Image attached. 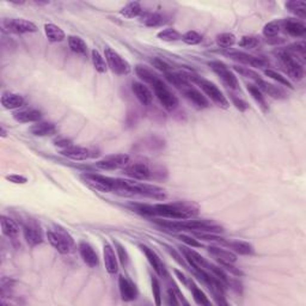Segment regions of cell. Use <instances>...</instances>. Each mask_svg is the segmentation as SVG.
<instances>
[{"label":"cell","mask_w":306,"mask_h":306,"mask_svg":"<svg viewBox=\"0 0 306 306\" xmlns=\"http://www.w3.org/2000/svg\"><path fill=\"white\" fill-rule=\"evenodd\" d=\"M135 209L145 215H158L175 220L191 219L197 213L191 206L186 203H155V205H138Z\"/></svg>","instance_id":"1"},{"label":"cell","mask_w":306,"mask_h":306,"mask_svg":"<svg viewBox=\"0 0 306 306\" xmlns=\"http://www.w3.org/2000/svg\"><path fill=\"white\" fill-rule=\"evenodd\" d=\"M158 224L172 231L205 232V233L223 232L222 226L209 220H170V222H158Z\"/></svg>","instance_id":"2"},{"label":"cell","mask_w":306,"mask_h":306,"mask_svg":"<svg viewBox=\"0 0 306 306\" xmlns=\"http://www.w3.org/2000/svg\"><path fill=\"white\" fill-rule=\"evenodd\" d=\"M47 238L55 250L60 254H70L75 246V240L69 232L61 226H54L47 231Z\"/></svg>","instance_id":"3"},{"label":"cell","mask_w":306,"mask_h":306,"mask_svg":"<svg viewBox=\"0 0 306 306\" xmlns=\"http://www.w3.org/2000/svg\"><path fill=\"white\" fill-rule=\"evenodd\" d=\"M187 78H188L189 80H191L192 83L199 85L201 90H202V91L211 98V101L214 102L218 107L223 108V109H228L230 107V103L228 98H226V96H224V93L220 91L219 87H218L214 83L207 80L205 78H201L199 76L189 75L187 76Z\"/></svg>","instance_id":"4"},{"label":"cell","mask_w":306,"mask_h":306,"mask_svg":"<svg viewBox=\"0 0 306 306\" xmlns=\"http://www.w3.org/2000/svg\"><path fill=\"white\" fill-rule=\"evenodd\" d=\"M81 180L93 191L101 192H117L120 188V180L103 176V175L83 174Z\"/></svg>","instance_id":"5"},{"label":"cell","mask_w":306,"mask_h":306,"mask_svg":"<svg viewBox=\"0 0 306 306\" xmlns=\"http://www.w3.org/2000/svg\"><path fill=\"white\" fill-rule=\"evenodd\" d=\"M104 55H106V61L108 67L117 76H127L129 75L132 67H130L129 62L121 56L116 50L110 47L104 48Z\"/></svg>","instance_id":"6"},{"label":"cell","mask_w":306,"mask_h":306,"mask_svg":"<svg viewBox=\"0 0 306 306\" xmlns=\"http://www.w3.org/2000/svg\"><path fill=\"white\" fill-rule=\"evenodd\" d=\"M153 90H154L155 97L160 102V104L165 108L169 112L175 110L178 106V98L174 95L168 86L163 83V80L159 78L154 84L152 85Z\"/></svg>","instance_id":"7"},{"label":"cell","mask_w":306,"mask_h":306,"mask_svg":"<svg viewBox=\"0 0 306 306\" xmlns=\"http://www.w3.org/2000/svg\"><path fill=\"white\" fill-rule=\"evenodd\" d=\"M279 59L283 65V67H285L287 75L290 76L291 78L296 79V80L303 79V76H304V67H303V65L300 64L288 50H280Z\"/></svg>","instance_id":"8"},{"label":"cell","mask_w":306,"mask_h":306,"mask_svg":"<svg viewBox=\"0 0 306 306\" xmlns=\"http://www.w3.org/2000/svg\"><path fill=\"white\" fill-rule=\"evenodd\" d=\"M208 65L215 75L222 79V81L226 85V86H229L230 89L232 90L239 89V81H238L236 75H234V73L232 72L224 62L211 61Z\"/></svg>","instance_id":"9"},{"label":"cell","mask_w":306,"mask_h":306,"mask_svg":"<svg viewBox=\"0 0 306 306\" xmlns=\"http://www.w3.org/2000/svg\"><path fill=\"white\" fill-rule=\"evenodd\" d=\"M129 155L121 153V154H112L107 155V157L102 158L101 160H97L95 163V166L100 170H106V171H110V170H118L126 168L129 163Z\"/></svg>","instance_id":"10"},{"label":"cell","mask_w":306,"mask_h":306,"mask_svg":"<svg viewBox=\"0 0 306 306\" xmlns=\"http://www.w3.org/2000/svg\"><path fill=\"white\" fill-rule=\"evenodd\" d=\"M23 233L25 240L30 246H36L43 242V233L41 226L34 220H28L23 226Z\"/></svg>","instance_id":"11"},{"label":"cell","mask_w":306,"mask_h":306,"mask_svg":"<svg viewBox=\"0 0 306 306\" xmlns=\"http://www.w3.org/2000/svg\"><path fill=\"white\" fill-rule=\"evenodd\" d=\"M2 24H4V27L6 28L8 31L16 34H30L38 31V27H36L35 23L22 18L7 19V21H5Z\"/></svg>","instance_id":"12"},{"label":"cell","mask_w":306,"mask_h":306,"mask_svg":"<svg viewBox=\"0 0 306 306\" xmlns=\"http://www.w3.org/2000/svg\"><path fill=\"white\" fill-rule=\"evenodd\" d=\"M228 55L233 60H236L240 64L246 65V66L251 67H266L269 64V61L265 58H260V56H254L250 54L244 52H229Z\"/></svg>","instance_id":"13"},{"label":"cell","mask_w":306,"mask_h":306,"mask_svg":"<svg viewBox=\"0 0 306 306\" xmlns=\"http://www.w3.org/2000/svg\"><path fill=\"white\" fill-rule=\"evenodd\" d=\"M124 174L133 180L145 181L151 177V169L145 163H135L132 165H127L124 168Z\"/></svg>","instance_id":"14"},{"label":"cell","mask_w":306,"mask_h":306,"mask_svg":"<svg viewBox=\"0 0 306 306\" xmlns=\"http://www.w3.org/2000/svg\"><path fill=\"white\" fill-rule=\"evenodd\" d=\"M181 92L183 93L184 97H186L187 100L191 101L192 104H195V106H196L197 108H200V109H205V108L209 107L208 100H207L205 96L199 91V90L192 87L191 84H189L188 86L184 87V89L181 90Z\"/></svg>","instance_id":"15"},{"label":"cell","mask_w":306,"mask_h":306,"mask_svg":"<svg viewBox=\"0 0 306 306\" xmlns=\"http://www.w3.org/2000/svg\"><path fill=\"white\" fill-rule=\"evenodd\" d=\"M79 254H80L81 259L85 263H86L89 267H97L100 265V257H98L97 253L95 251V249L92 248L89 243L86 242H80L78 245Z\"/></svg>","instance_id":"16"},{"label":"cell","mask_w":306,"mask_h":306,"mask_svg":"<svg viewBox=\"0 0 306 306\" xmlns=\"http://www.w3.org/2000/svg\"><path fill=\"white\" fill-rule=\"evenodd\" d=\"M103 257H104V265H106V269L110 275H115L118 271V263H117V256L115 255L114 249L109 243H104L103 246Z\"/></svg>","instance_id":"17"},{"label":"cell","mask_w":306,"mask_h":306,"mask_svg":"<svg viewBox=\"0 0 306 306\" xmlns=\"http://www.w3.org/2000/svg\"><path fill=\"white\" fill-rule=\"evenodd\" d=\"M118 288H120L121 298L124 302H132V300L137 299L138 297V290L135 285L130 280L124 276L118 277Z\"/></svg>","instance_id":"18"},{"label":"cell","mask_w":306,"mask_h":306,"mask_svg":"<svg viewBox=\"0 0 306 306\" xmlns=\"http://www.w3.org/2000/svg\"><path fill=\"white\" fill-rule=\"evenodd\" d=\"M140 249L143 250V253L145 254L146 259L149 260L150 265L152 266V268L154 269L155 273L158 274V275L161 276V277H165L168 274H166V269L165 267H164L163 262H161L159 257H158V255L154 253V251L151 250L150 248H147L146 245H140Z\"/></svg>","instance_id":"19"},{"label":"cell","mask_w":306,"mask_h":306,"mask_svg":"<svg viewBox=\"0 0 306 306\" xmlns=\"http://www.w3.org/2000/svg\"><path fill=\"white\" fill-rule=\"evenodd\" d=\"M132 91L143 106H151L153 102V93L145 84L134 81L132 84Z\"/></svg>","instance_id":"20"},{"label":"cell","mask_w":306,"mask_h":306,"mask_svg":"<svg viewBox=\"0 0 306 306\" xmlns=\"http://www.w3.org/2000/svg\"><path fill=\"white\" fill-rule=\"evenodd\" d=\"M256 86L262 91V93H267L268 96L270 97L275 98V100H282V98H286V93L280 86H276V85L268 83V81L263 80L262 78L259 79L256 81Z\"/></svg>","instance_id":"21"},{"label":"cell","mask_w":306,"mask_h":306,"mask_svg":"<svg viewBox=\"0 0 306 306\" xmlns=\"http://www.w3.org/2000/svg\"><path fill=\"white\" fill-rule=\"evenodd\" d=\"M61 154L64 157L69 158L72 160H86L87 158L91 157V153L85 147H79V146H71L67 149L61 150Z\"/></svg>","instance_id":"22"},{"label":"cell","mask_w":306,"mask_h":306,"mask_svg":"<svg viewBox=\"0 0 306 306\" xmlns=\"http://www.w3.org/2000/svg\"><path fill=\"white\" fill-rule=\"evenodd\" d=\"M13 118H15L17 122L21 123L38 122L42 118V114L38 109H25L15 113V114H13Z\"/></svg>","instance_id":"23"},{"label":"cell","mask_w":306,"mask_h":306,"mask_svg":"<svg viewBox=\"0 0 306 306\" xmlns=\"http://www.w3.org/2000/svg\"><path fill=\"white\" fill-rule=\"evenodd\" d=\"M281 28L285 29L288 35L293 36V38H303L306 33L305 25L298 21H293V19L283 21L281 23Z\"/></svg>","instance_id":"24"},{"label":"cell","mask_w":306,"mask_h":306,"mask_svg":"<svg viewBox=\"0 0 306 306\" xmlns=\"http://www.w3.org/2000/svg\"><path fill=\"white\" fill-rule=\"evenodd\" d=\"M56 126L52 122H38L30 128V132L35 137H52L56 134Z\"/></svg>","instance_id":"25"},{"label":"cell","mask_w":306,"mask_h":306,"mask_svg":"<svg viewBox=\"0 0 306 306\" xmlns=\"http://www.w3.org/2000/svg\"><path fill=\"white\" fill-rule=\"evenodd\" d=\"M208 253L212 256H214L218 260V262L234 263L237 261L236 254L230 250H225L223 248H218V246H208Z\"/></svg>","instance_id":"26"},{"label":"cell","mask_w":306,"mask_h":306,"mask_svg":"<svg viewBox=\"0 0 306 306\" xmlns=\"http://www.w3.org/2000/svg\"><path fill=\"white\" fill-rule=\"evenodd\" d=\"M1 104L5 109L12 110L17 109V108H21L24 104V98L21 95H17V93L12 92H5L1 96Z\"/></svg>","instance_id":"27"},{"label":"cell","mask_w":306,"mask_h":306,"mask_svg":"<svg viewBox=\"0 0 306 306\" xmlns=\"http://www.w3.org/2000/svg\"><path fill=\"white\" fill-rule=\"evenodd\" d=\"M225 245L240 255H253L255 251L253 245L243 240H226Z\"/></svg>","instance_id":"28"},{"label":"cell","mask_w":306,"mask_h":306,"mask_svg":"<svg viewBox=\"0 0 306 306\" xmlns=\"http://www.w3.org/2000/svg\"><path fill=\"white\" fill-rule=\"evenodd\" d=\"M44 33H46L47 38L49 39L50 42H62L66 38L64 30H62L60 27L53 23L44 24Z\"/></svg>","instance_id":"29"},{"label":"cell","mask_w":306,"mask_h":306,"mask_svg":"<svg viewBox=\"0 0 306 306\" xmlns=\"http://www.w3.org/2000/svg\"><path fill=\"white\" fill-rule=\"evenodd\" d=\"M0 224H1V231L5 236L16 237L17 234H18L19 231L18 225H17L15 220L11 219L10 217L1 215V218H0Z\"/></svg>","instance_id":"30"},{"label":"cell","mask_w":306,"mask_h":306,"mask_svg":"<svg viewBox=\"0 0 306 306\" xmlns=\"http://www.w3.org/2000/svg\"><path fill=\"white\" fill-rule=\"evenodd\" d=\"M164 76H165V78L168 79L170 83L180 90L184 89V87L188 86V85L191 84L189 83V79L187 78V76L181 75V73H177V72H174L172 70L169 71V72H166Z\"/></svg>","instance_id":"31"},{"label":"cell","mask_w":306,"mask_h":306,"mask_svg":"<svg viewBox=\"0 0 306 306\" xmlns=\"http://www.w3.org/2000/svg\"><path fill=\"white\" fill-rule=\"evenodd\" d=\"M135 73H137V76L141 80H144V83L150 84L151 86L159 79V76L155 75V73H153V71L147 69L145 66H141V65H138V66L135 67Z\"/></svg>","instance_id":"32"},{"label":"cell","mask_w":306,"mask_h":306,"mask_svg":"<svg viewBox=\"0 0 306 306\" xmlns=\"http://www.w3.org/2000/svg\"><path fill=\"white\" fill-rule=\"evenodd\" d=\"M69 47L73 53L79 54V55H86L87 54V44L79 36H69Z\"/></svg>","instance_id":"33"},{"label":"cell","mask_w":306,"mask_h":306,"mask_svg":"<svg viewBox=\"0 0 306 306\" xmlns=\"http://www.w3.org/2000/svg\"><path fill=\"white\" fill-rule=\"evenodd\" d=\"M246 89H248V91L251 95V97H253L254 100L256 101V103L261 107V109H262L265 113H267L268 106H267V102H266V97L263 96L262 91H261L259 87L254 84H249L248 86H246Z\"/></svg>","instance_id":"34"},{"label":"cell","mask_w":306,"mask_h":306,"mask_svg":"<svg viewBox=\"0 0 306 306\" xmlns=\"http://www.w3.org/2000/svg\"><path fill=\"white\" fill-rule=\"evenodd\" d=\"M120 13L126 18H137V17L141 16L143 8H141V5L138 1H132L121 8Z\"/></svg>","instance_id":"35"},{"label":"cell","mask_w":306,"mask_h":306,"mask_svg":"<svg viewBox=\"0 0 306 306\" xmlns=\"http://www.w3.org/2000/svg\"><path fill=\"white\" fill-rule=\"evenodd\" d=\"M286 7L288 8L290 12L293 15L300 17V18H305L306 16V2L303 0H291V1L286 2Z\"/></svg>","instance_id":"36"},{"label":"cell","mask_w":306,"mask_h":306,"mask_svg":"<svg viewBox=\"0 0 306 306\" xmlns=\"http://www.w3.org/2000/svg\"><path fill=\"white\" fill-rule=\"evenodd\" d=\"M163 19H164L163 16L157 12L144 13V15L141 16V22H143L146 27H151V28L159 27V25L164 23Z\"/></svg>","instance_id":"37"},{"label":"cell","mask_w":306,"mask_h":306,"mask_svg":"<svg viewBox=\"0 0 306 306\" xmlns=\"http://www.w3.org/2000/svg\"><path fill=\"white\" fill-rule=\"evenodd\" d=\"M91 59H92V64L95 70L97 71L98 73H106L108 70V65L106 60H104L103 56L101 55V53L98 52L97 49H92L91 52Z\"/></svg>","instance_id":"38"},{"label":"cell","mask_w":306,"mask_h":306,"mask_svg":"<svg viewBox=\"0 0 306 306\" xmlns=\"http://www.w3.org/2000/svg\"><path fill=\"white\" fill-rule=\"evenodd\" d=\"M215 41H217V44L220 48L229 49V48H231L234 43H236V36L231 33H223L217 36Z\"/></svg>","instance_id":"39"},{"label":"cell","mask_w":306,"mask_h":306,"mask_svg":"<svg viewBox=\"0 0 306 306\" xmlns=\"http://www.w3.org/2000/svg\"><path fill=\"white\" fill-rule=\"evenodd\" d=\"M157 36L161 41L165 42H175L178 41V39H182V35L176 29H172V28H168V29L159 31Z\"/></svg>","instance_id":"40"},{"label":"cell","mask_w":306,"mask_h":306,"mask_svg":"<svg viewBox=\"0 0 306 306\" xmlns=\"http://www.w3.org/2000/svg\"><path fill=\"white\" fill-rule=\"evenodd\" d=\"M280 30H281V22H269V23L266 24L265 28H263V35L267 38H275L277 34L280 33Z\"/></svg>","instance_id":"41"},{"label":"cell","mask_w":306,"mask_h":306,"mask_svg":"<svg viewBox=\"0 0 306 306\" xmlns=\"http://www.w3.org/2000/svg\"><path fill=\"white\" fill-rule=\"evenodd\" d=\"M265 75L269 76V78L273 79V80L277 81L279 84L283 85V86H287V87H290V89H293V85H292L291 81L288 80L286 76H283L282 75H280L279 72H276V71L267 69V70H265Z\"/></svg>","instance_id":"42"},{"label":"cell","mask_w":306,"mask_h":306,"mask_svg":"<svg viewBox=\"0 0 306 306\" xmlns=\"http://www.w3.org/2000/svg\"><path fill=\"white\" fill-rule=\"evenodd\" d=\"M182 41L184 43L189 44V46H196V44L202 42V36L199 33H196V31L189 30L182 35Z\"/></svg>","instance_id":"43"},{"label":"cell","mask_w":306,"mask_h":306,"mask_svg":"<svg viewBox=\"0 0 306 306\" xmlns=\"http://www.w3.org/2000/svg\"><path fill=\"white\" fill-rule=\"evenodd\" d=\"M191 292H192V297H194V300L196 304L199 305H211V302H209V299L207 298V296L205 293H203V291H201L199 287H196L195 285L191 286Z\"/></svg>","instance_id":"44"},{"label":"cell","mask_w":306,"mask_h":306,"mask_svg":"<svg viewBox=\"0 0 306 306\" xmlns=\"http://www.w3.org/2000/svg\"><path fill=\"white\" fill-rule=\"evenodd\" d=\"M260 43V39L256 36H243L239 39V47L245 48V49H253V48L257 47Z\"/></svg>","instance_id":"45"},{"label":"cell","mask_w":306,"mask_h":306,"mask_svg":"<svg viewBox=\"0 0 306 306\" xmlns=\"http://www.w3.org/2000/svg\"><path fill=\"white\" fill-rule=\"evenodd\" d=\"M234 71H237L239 75H242L243 76H246V78H250L256 83L259 79H261V76L257 75L256 72H254L253 70H250L249 67H239V66H233Z\"/></svg>","instance_id":"46"},{"label":"cell","mask_w":306,"mask_h":306,"mask_svg":"<svg viewBox=\"0 0 306 306\" xmlns=\"http://www.w3.org/2000/svg\"><path fill=\"white\" fill-rule=\"evenodd\" d=\"M150 62H151V65H152L153 67H155V69H157V70L161 71V72H163L164 75H165L166 72H169V71L172 70L171 66H170L168 62L163 61L159 58H153V59H151V60H150Z\"/></svg>","instance_id":"47"},{"label":"cell","mask_w":306,"mask_h":306,"mask_svg":"<svg viewBox=\"0 0 306 306\" xmlns=\"http://www.w3.org/2000/svg\"><path fill=\"white\" fill-rule=\"evenodd\" d=\"M114 243H115L116 251H117V255H118V260L121 261L123 267H127V265H128V262H129V256H128V254H127L126 249H124L118 242H114Z\"/></svg>","instance_id":"48"},{"label":"cell","mask_w":306,"mask_h":306,"mask_svg":"<svg viewBox=\"0 0 306 306\" xmlns=\"http://www.w3.org/2000/svg\"><path fill=\"white\" fill-rule=\"evenodd\" d=\"M151 285H152V293H153V297H154L155 305H160L161 304V292H160L159 282H158V280L155 279V277H152Z\"/></svg>","instance_id":"49"},{"label":"cell","mask_w":306,"mask_h":306,"mask_svg":"<svg viewBox=\"0 0 306 306\" xmlns=\"http://www.w3.org/2000/svg\"><path fill=\"white\" fill-rule=\"evenodd\" d=\"M180 239L182 240V242L186 243V244H188L189 246H191V248H201V243L197 242V240L194 239V238H191V237H189V236H186V234H181Z\"/></svg>","instance_id":"50"},{"label":"cell","mask_w":306,"mask_h":306,"mask_svg":"<svg viewBox=\"0 0 306 306\" xmlns=\"http://www.w3.org/2000/svg\"><path fill=\"white\" fill-rule=\"evenodd\" d=\"M231 98H232V102H233L234 106H236L237 109H239L240 112H245V110H248L249 106H248V103H246L245 101L240 100V98L236 97V96H232Z\"/></svg>","instance_id":"51"},{"label":"cell","mask_w":306,"mask_h":306,"mask_svg":"<svg viewBox=\"0 0 306 306\" xmlns=\"http://www.w3.org/2000/svg\"><path fill=\"white\" fill-rule=\"evenodd\" d=\"M219 263L223 266L224 268L226 269V270H229L230 273L234 274V275H237V276H242L243 275V273L239 270V269L232 266V265H233V263H229V262H219Z\"/></svg>","instance_id":"52"},{"label":"cell","mask_w":306,"mask_h":306,"mask_svg":"<svg viewBox=\"0 0 306 306\" xmlns=\"http://www.w3.org/2000/svg\"><path fill=\"white\" fill-rule=\"evenodd\" d=\"M54 144H55V146L61 147L62 150L67 149V147L73 146L72 145V141L69 140V139H66V138H58V139H55V140H54Z\"/></svg>","instance_id":"53"},{"label":"cell","mask_w":306,"mask_h":306,"mask_svg":"<svg viewBox=\"0 0 306 306\" xmlns=\"http://www.w3.org/2000/svg\"><path fill=\"white\" fill-rule=\"evenodd\" d=\"M175 274H176L178 279H180L181 281H182L183 285H184V286H187V287L191 288V286L194 285V283H192L191 280L189 279V277H187L186 275H184V274L182 273V271H180V270H177V269H175Z\"/></svg>","instance_id":"54"},{"label":"cell","mask_w":306,"mask_h":306,"mask_svg":"<svg viewBox=\"0 0 306 306\" xmlns=\"http://www.w3.org/2000/svg\"><path fill=\"white\" fill-rule=\"evenodd\" d=\"M6 178L8 181H11V182L13 183H27L28 178L24 177V176H21V175H11V176H6Z\"/></svg>","instance_id":"55"},{"label":"cell","mask_w":306,"mask_h":306,"mask_svg":"<svg viewBox=\"0 0 306 306\" xmlns=\"http://www.w3.org/2000/svg\"><path fill=\"white\" fill-rule=\"evenodd\" d=\"M1 135H2V137H6V132H5L4 127H1Z\"/></svg>","instance_id":"56"}]
</instances>
